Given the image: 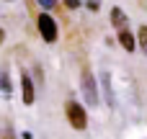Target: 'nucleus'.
<instances>
[{
	"instance_id": "nucleus-1",
	"label": "nucleus",
	"mask_w": 147,
	"mask_h": 139,
	"mask_svg": "<svg viewBox=\"0 0 147 139\" xmlns=\"http://www.w3.org/2000/svg\"><path fill=\"white\" fill-rule=\"evenodd\" d=\"M65 113H67V121H70V126H72V129L83 132V129L88 126V116H85V108H83L80 103L70 101V103L65 106Z\"/></svg>"
},
{
	"instance_id": "nucleus-5",
	"label": "nucleus",
	"mask_w": 147,
	"mask_h": 139,
	"mask_svg": "<svg viewBox=\"0 0 147 139\" xmlns=\"http://www.w3.org/2000/svg\"><path fill=\"white\" fill-rule=\"evenodd\" d=\"M119 44H121L127 52H134V49H137V39H134L127 28H124V31H119Z\"/></svg>"
},
{
	"instance_id": "nucleus-8",
	"label": "nucleus",
	"mask_w": 147,
	"mask_h": 139,
	"mask_svg": "<svg viewBox=\"0 0 147 139\" xmlns=\"http://www.w3.org/2000/svg\"><path fill=\"white\" fill-rule=\"evenodd\" d=\"M39 5H44V8H54L57 5V0H36Z\"/></svg>"
},
{
	"instance_id": "nucleus-6",
	"label": "nucleus",
	"mask_w": 147,
	"mask_h": 139,
	"mask_svg": "<svg viewBox=\"0 0 147 139\" xmlns=\"http://www.w3.org/2000/svg\"><path fill=\"white\" fill-rule=\"evenodd\" d=\"M111 23H114L119 31H124V28H127V15H124V10H121V8H111Z\"/></svg>"
},
{
	"instance_id": "nucleus-9",
	"label": "nucleus",
	"mask_w": 147,
	"mask_h": 139,
	"mask_svg": "<svg viewBox=\"0 0 147 139\" xmlns=\"http://www.w3.org/2000/svg\"><path fill=\"white\" fill-rule=\"evenodd\" d=\"M65 5H67V8H78V5H80V0H65Z\"/></svg>"
},
{
	"instance_id": "nucleus-7",
	"label": "nucleus",
	"mask_w": 147,
	"mask_h": 139,
	"mask_svg": "<svg viewBox=\"0 0 147 139\" xmlns=\"http://www.w3.org/2000/svg\"><path fill=\"white\" fill-rule=\"evenodd\" d=\"M137 41H140V46L147 52V26H142V28H140V34H137Z\"/></svg>"
},
{
	"instance_id": "nucleus-4",
	"label": "nucleus",
	"mask_w": 147,
	"mask_h": 139,
	"mask_svg": "<svg viewBox=\"0 0 147 139\" xmlns=\"http://www.w3.org/2000/svg\"><path fill=\"white\" fill-rule=\"evenodd\" d=\"M21 90H23V103L31 106L34 103V83L28 75H21Z\"/></svg>"
},
{
	"instance_id": "nucleus-10",
	"label": "nucleus",
	"mask_w": 147,
	"mask_h": 139,
	"mask_svg": "<svg viewBox=\"0 0 147 139\" xmlns=\"http://www.w3.org/2000/svg\"><path fill=\"white\" fill-rule=\"evenodd\" d=\"M88 8L90 10H98V0H88Z\"/></svg>"
},
{
	"instance_id": "nucleus-3",
	"label": "nucleus",
	"mask_w": 147,
	"mask_h": 139,
	"mask_svg": "<svg viewBox=\"0 0 147 139\" xmlns=\"http://www.w3.org/2000/svg\"><path fill=\"white\" fill-rule=\"evenodd\" d=\"M83 90H85V101L88 106H98V93H96V80L90 75V70H83Z\"/></svg>"
},
{
	"instance_id": "nucleus-2",
	"label": "nucleus",
	"mask_w": 147,
	"mask_h": 139,
	"mask_svg": "<svg viewBox=\"0 0 147 139\" xmlns=\"http://www.w3.org/2000/svg\"><path fill=\"white\" fill-rule=\"evenodd\" d=\"M36 26H39V34H41V39L47 41V44H54L57 41V21L49 15V13H41L39 18H36Z\"/></svg>"
}]
</instances>
